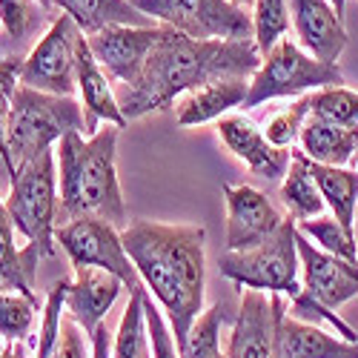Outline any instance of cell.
Returning a JSON list of instances; mask_svg holds the SVG:
<instances>
[{
	"label": "cell",
	"mask_w": 358,
	"mask_h": 358,
	"mask_svg": "<svg viewBox=\"0 0 358 358\" xmlns=\"http://www.w3.org/2000/svg\"><path fill=\"white\" fill-rule=\"evenodd\" d=\"M261 52L255 38L244 41H195L175 29H166L161 43L149 52L141 75L132 83H117L115 98L121 115L129 121L172 106L178 95L224 80V78H252L261 66Z\"/></svg>",
	"instance_id": "obj_1"
},
{
	"label": "cell",
	"mask_w": 358,
	"mask_h": 358,
	"mask_svg": "<svg viewBox=\"0 0 358 358\" xmlns=\"http://www.w3.org/2000/svg\"><path fill=\"white\" fill-rule=\"evenodd\" d=\"M121 241L146 292H152L161 301L169 318L172 338L181 347L189 327L203 313V289H206L203 227L129 221V227L121 229Z\"/></svg>",
	"instance_id": "obj_2"
},
{
	"label": "cell",
	"mask_w": 358,
	"mask_h": 358,
	"mask_svg": "<svg viewBox=\"0 0 358 358\" xmlns=\"http://www.w3.org/2000/svg\"><path fill=\"white\" fill-rule=\"evenodd\" d=\"M121 127L103 124L101 132L83 138L80 132H69L61 138L57 155V227L75 218H98L115 229H127L129 215L117 184L115 152Z\"/></svg>",
	"instance_id": "obj_3"
},
{
	"label": "cell",
	"mask_w": 358,
	"mask_h": 358,
	"mask_svg": "<svg viewBox=\"0 0 358 358\" xmlns=\"http://www.w3.org/2000/svg\"><path fill=\"white\" fill-rule=\"evenodd\" d=\"M57 203H61V189H57L55 149H46V152L17 164L12 175L6 210L15 221V229L29 244H38L41 255L46 258L57 252Z\"/></svg>",
	"instance_id": "obj_4"
},
{
	"label": "cell",
	"mask_w": 358,
	"mask_h": 358,
	"mask_svg": "<svg viewBox=\"0 0 358 358\" xmlns=\"http://www.w3.org/2000/svg\"><path fill=\"white\" fill-rule=\"evenodd\" d=\"M69 132L83 135V106L75 98L38 92L29 86L15 89L9 112V155L15 169L61 143Z\"/></svg>",
	"instance_id": "obj_5"
},
{
	"label": "cell",
	"mask_w": 358,
	"mask_h": 358,
	"mask_svg": "<svg viewBox=\"0 0 358 358\" xmlns=\"http://www.w3.org/2000/svg\"><path fill=\"white\" fill-rule=\"evenodd\" d=\"M298 221L292 215H284V224L273 238L247 252H227L218 266L221 275L244 289H266L278 295H298L304 289L301 284V261H298L295 247Z\"/></svg>",
	"instance_id": "obj_6"
},
{
	"label": "cell",
	"mask_w": 358,
	"mask_h": 358,
	"mask_svg": "<svg viewBox=\"0 0 358 358\" xmlns=\"http://www.w3.org/2000/svg\"><path fill=\"white\" fill-rule=\"evenodd\" d=\"M341 83L344 78H341L338 64H321L295 41L281 38L264 55L258 72L250 78V92H247L244 109H255L275 98L310 95V92H318V89L341 86Z\"/></svg>",
	"instance_id": "obj_7"
},
{
	"label": "cell",
	"mask_w": 358,
	"mask_h": 358,
	"mask_svg": "<svg viewBox=\"0 0 358 358\" xmlns=\"http://www.w3.org/2000/svg\"><path fill=\"white\" fill-rule=\"evenodd\" d=\"M146 17L195 41L252 38V15L232 0H129Z\"/></svg>",
	"instance_id": "obj_8"
},
{
	"label": "cell",
	"mask_w": 358,
	"mask_h": 358,
	"mask_svg": "<svg viewBox=\"0 0 358 358\" xmlns=\"http://www.w3.org/2000/svg\"><path fill=\"white\" fill-rule=\"evenodd\" d=\"M83 32L69 15L55 17L46 35L23 57L20 86L72 98L78 89V43Z\"/></svg>",
	"instance_id": "obj_9"
},
{
	"label": "cell",
	"mask_w": 358,
	"mask_h": 358,
	"mask_svg": "<svg viewBox=\"0 0 358 358\" xmlns=\"http://www.w3.org/2000/svg\"><path fill=\"white\" fill-rule=\"evenodd\" d=\"M55 241L69 255L72 270L75 266H98V270L112 273L121 278L127 289L141 287V275L129 252L124 250L121 229H115L98 218H75L55 229Z\"/></svg>",
	"instance_id": "obj_10"
},
{
	"label": "cell",
	"mask_w": 358,
	"mask_h": 358,
	"mask_svg": "<svg viewBox=\"0 0 358 358\" xmlns=\"http://www.w3.org/2000/svg\"><path fill=\"white\" fill-rule=\"evenodd\" d=\"M166 29L169 26L164 23L161 26H106L98 35H89L86 43L109 80L132 83L141 75L149 52L166 35Z\"/></svg>",
	"instance_id": "obj_11"
},
{
	"label": "cell",
	"mask_w": 358,
	"mask_h": 358,
	"mask_svg": "<svg viewBox=\"0 0 358 358\" xmlns=\"http://www.w3.org/2000/svg\"><path fill=\"white\" fill-rule=\"evenodd\" d=\"M227 201V252H247L273 238L284 215L261 189L247 184H221Z\"/></svg>",
	"instance_id": "obj_12"
},
{
	"label": "cell",
	"mask_w": 358,
	"mask_h": 358,
	"mask_svg": "<svg viewBox=\"0 0 358 358\" xmlns=\"http://www.w3.org/2000/svg\"><path fill=\"white\" fill-rule=\"evenodd\" d=\"M295 247L301 261V284L315 301L338 310L358 298V264L318 250L301 232H295Z\"/></svg>",
	"instance_id": "obj_13"
},
{
	"label": "cell",
	"mask_w": 358,
	"mask_h": 358,
	"mask_svg": "<svg viewBox=\"0 0 358 358\" xmlns=\"http://www.w3.org/2000/svg\"><path fill=\"white\" fill-rule=\"evenodd\" d=\"M298 46L321 64H336L347 49V29L330 0H287Z\"/></svg>",
	"instance_id": "obj_14"
},
{
	"label": "cell",
	"mask_w": 358,
	"mask_h": 358,
	"mask_svg": "<svg viewBox=\"0 0 358 358\" xmlns=\"http://www.w3.org/2000/svg\"><path fill=\"white\" fill-rule=\"evenodd\" d=\"M275 307V347L284 358H358V341L336 338L318 324H304L287 313L278 292H270Z\"/></svg>",
	"instance_id": "obj_15"
},
{
	"label": "cell",
	"mask_w": 358,
	"mask_h": 358,
	"mask_svg": "<svg viewBox=\"0 0 358 358\" xmlns=\"http://www.w3.org/2000/svg\"><path fill=\"white\" fill-rule=\"evenodd\" d=\"M121 289L124 281L115 278L112 273L98 270V266H75V278L69 281V292H66V313L86 333V338L95 336V330L109 315L112 304L117 301Z\"/></svg>",
	"instance_id": "obj_16"
},
{
	"label": "cell",
	"mask_w": 358,
	"mask_h": 358,
	"mask_svg": "<svg viewBox=\"0 0 358 358\" xmlns=\"http://www.w3.org/2000/svg\"><path fill=\"white\" fill-rule=\"evenodd\" d=\"M275 347V307L261 289H247L235 315L227 358H273Z\"/></svg>",
	"instance_id": "obj_17"
},
{
	"label": "cell",
	"mask_w": 358,
	"mask_h": 358,
	"mask_svg": "<svg viewBox=\"0 0 358 358\" xmlns=\"http://www.w3.org/2000/svg\"><path fill=\"white\" fill-rule=\"evenodd\" d=\"M78 92L83 106V138H92L95 132H101L103 124H115L121 129L127 127V117L121 115V106H117L112 80L98 66L92 52H89L86 35L78 43Z\"/></svg>",
	"instance_id": "obj_18"
},
{
	"label": "cell",
	"mask_w": 358,
	"mask_h": 358,
	"mask_svg": "<svg viewBox=\"0 0 358 358\" xmlns=\"http://www.w3.org/2000/svg\"><path fill=\"white\" fill-rule=\"evenodd\" d=\"M218 135L227 149L241 158L261 178H284L289 169V149H278L244 115H224L218 121Z\"/></svg>",
	"instance_id": "obj_19"
},
{
	"label": "cell",
	"mask_w": 358,
	"mask_h": 358,
	"mask_svg": "<svg viewBox=\"0 0 358 358\" xmlns=\"http://www.w3.org/2000/svg\"><path fill=\"white\" fill-rule=\"evenodd\" d=\"M247 92H250L247 78H224V80L206 83L178 103V127H198V124L221 121L229 109L244 106Z\"/></svg>",
	"instance_id": "obj_20"
},
{
	"label": "cell",
	"mask_w": 358,
	"mask_h": 358,
	"mask_svg": "<svg viewBox=\"0 0 358 358\" xmlns=\"http://www.w3.org/2000/svg\"><path fill=\"white\" fill-rule=\"evenodd\" d=\"M298 149L315 164L347 166L358 152V127H338L310 115L298 135Z\"/></svg>",
	"instance_id": "obj_21"
},
{
	"label": "cell",
	"mask_w": 358,
	"mask_h": 358,
	"mask_svg": "<svg viewBox=\"0 0 358 358\" xmlns=\"http://www.w3.org/2000/svg\"><path fill=\"white\" fill-rule=\"evenodd\" d=\"M55 9L69 15L86 38L98 35L106 26H158L129 0H55Z\"/></svg>",
	"instance_id": "obj_22"
},
{
	"label": "cell",
	"mask_w": 358,
	"mask_h": 358,
	"mask_svg": "<svg viewBox=\"0 0 358 358\" xmlns=\"http://www.w3.org/2000/svg\"><path fill=\"white\" fill-rule=\"evenodd\" d=\"M310 172L318 184L324 203L333 210V218L341 229L355 238V213H358V169L347 166H324L310 161Z\"/></svg>",
	"instance_id": "obj_23"
},
{
	"label": "cell",
	"mask_w": 358,
	"mask_h": 358,
	"mask_svg": "<svg viewBox=\"0 0 358 358\" xmlns=\"http://www.w3.org/2000/svg\"><path fill=\"white\" fill-rule=\"evenodd\" d=\"M281 201L287 206V213L301 224L310 218H321L324 213V198L318 192V184L310 172V158L298 146L289 149V169L281 181Z\"/></svg>",
	"instance_id": "obj_24"
},
{
	"label": "cell",
	"mask_w": 358,
	"mask_h": 358,
	"mask_svg": "<svg viewBox=\"0 0 358 358\" xmlns=\"http://www.w3.org/2000/svg\"><path fill=\"white\" fill-rule=\"evenodd\" d=\"M38 258H41L38 244H26L23 250L15 247V221L6 210V201L0 198V273L12 275V281L17 284V292L41 304V298L35 292Z\"/></svg>",
	"instance_id": "obj_25"
},
{
	"label": "cell",
	"mask_w": 358,
	"mask_h": 358,
	"mask_svg": "<svg viewBox=\"0 0 358 358\" xmlns=\"http://www.w3.org/2000/svg\"><path fill=\"white\" fill-rule=\"evenodd\" d=\"M146 287L129 289V304L112 336V358H149V333H146V313H143Z\"/></svg>",
	"instance_id": "obj_26"
},
{
	"label": "cell",
	"mask_w": 358,
	"mask_h": 358,
	"mask_svg": "<svg viewBox=\"0 0 358 358\" xmlns=\"http://www.w3.org/2000/svg\"><path fill=\"white\" fill-rule=\"evenodd\" d=\"M229 321V307L227 304H213L210 310H203L195 324L189 327V333L184 344L178 347L181 358H227L221 350V327Z\"/></svg>",
	"instance_id": "obj_27"
},
{
	"label": "cell",
	"mask_w": 358,
	"mask_h": 358,
	"mask_svg": "<svg viewBox=\"0 0 358 358\" xmlns=\"http://www.w3.org/2000/svg\"><path fill=\"white\" fill-rule=\"evenodd\" d=\"M289 29L287 0H255L252 3V38L261 57L270 52Z\"/></svg>",
	"instance_id": "obj_28"
},
{
	"label": "cell",
	"mask_w": 358,
	"mask_h": 358,
	"mask_svg": "<svg viewBox=\"0 0 358 358\" xmlns=\"http://www.w3.org/2000/svg\"><path fill=\"white\" fill-rule=\"evenodd\" d=\"M298 232L307 235L310 241L324 250V252H330V255H338L344 261H352L358 264V241L355 238H350L341 224L330 215H321V218H310V221H301L298 224Z\"/></svg>",
	"instance_id": "obj_29"
},
{
	"label": "cell",
	"mask_w": 358,
	"mask_h": 358,
	"mask_svg": "<svg viewBox=\"0 0 358 358\" xmlns=\"http://www.w3.org/2000/svg\"><path fill=\"white\" fill-rule=\"evenodd\" d=\"M38 310L41 304L23 292H0V338H6L9 344L23 341L32 330Z\"/></svg>",
	"instance_id": "obj_30"
},
{
	"label": "cell",
	"mask_w": 358,
	"mask_h": 358,
	"mask_svg": "<svg viewBox=\"0 0 358 358\" xmlns=\"http://www.w3.org/2000/svg\"><path fill=\"white\" fill-rule=\"evenodd\" d=\"M338 127H358V92L347 86H327L313 92V112Z\"/></svg>",
	"instance_id": "obj_31"
},
{
	"label": "cell",
	"mask_w": 358,
	"mask_h": 358,
	"mask_svg": "<svg viewBox=\"0 0 358 358\" xmlns=\"http://www.w3.org/2000/svg\"><path fill=\"white\" fill-rule=\"evenodd\" d=\"M49 20V12L38 0H0V23L17 43L29 41Z\"/></svg>",
	"instance_id": "obj_32"
},
{
	"label": "cell",
	"mask_w": 358,
	"mask_h": 358,
	"mask_svg": "<svg viewBox=\"0 0 358 358\" xmlns=\"http://www.w3.org/2000/svg\"><path fill=\"white\" fill-rule=\"evenodd\" d=\"M66 292H69V278L55 281L46 304H43V318H41V333H38V355L35 358H49L52 350L57 347L64 327V310H66Z\"/></svg>",
	"instance_id": "obj_33"
},
{
	"label": "cell",
	"mask_w": 358,
	"mask_h": 358,
	"mask_svg": "<svg viewBox=\"0 0 358 358\" xmlns=\"http://www.w3.org/2000/svg\"><path fill=\"white\" fill-rule=\"evenodd\" d=\"M313 112V92L310 95H301L292 106H287L284 112H278L270 124H266V141H270L273 146L278 149H292L298 135H301L307 117Z\"/></svg>",
	"instance_id": "obj_34"
},
{
	"label": "cell",
	"mask_w": 358,
	"mask_h": 358,
	"mask_svg": "<svg viewBox=\"0 0 358 358\" xmlns=\"http://www.w3.org/2000/svg\"><path fill=\"white\" fill-rule=\"evenodd\" d=\"M289 315L298 318V321H304V324H330L344 341H358V333L352 330V327L336 310H330V307H324L321 301H315L307 289H301L298 295L289 298Z\"/></svg>",
	"instance_id": "obj_35"
},
{
	"label": "cell",
	"mask_w": 358,
	"mask_h": 358,
	"mask_svg": "<svg viewBox=\"0 0 358 358\" xmlns=\"http://www.w3.org/2000/svg\"><path fill=\"white\" fill-rule=\"evenodd\" d=\"M143 313H146V333H149V358H181L178 344L172 338V330L166 327L161 310L152 304V298H143Z\"/></svg>",
	"instance_id": "obj_36"
},
{
	"label": "cell",
	"mask_w": 358,
	"mask_h": 358,
	"mask_svg": "<svg viewBox=\"0 0 358 358\" xmlns=\"http://www.w3.org/2000/svg\"><path fill=\"white\" fill-rule=\"evenodd\" d=\"M92 350L86 347V333L75 324V318H64L61 327V338H57V347L52 350L49 358H89Z\"/></svg>",
	"instance_id": "obj_37"
},
{
	"label": "cell",
	"mask_w": 358,
	"mask_h": 358,
	"mask_svg": "<svg viewBox=\"0 0 358 358\" xmlns=\"http://www.w3.org/2000/svg\"><path fill=\"white\" fill-rule=\"evenodd\" d=\"M20 57H3L0 61V95H15V89L20 86Z\"/></svg>",
	"instance_id": "obj_38"
},
{
	"label": "cell",
	"mask_w": 358,
	"mask_h": 358,
	"mask_svg": "<svg viewBox=\"0 0 358 358\" xmlns=\"http://www.w3.org/2000/svg\"><path fill=\"white\" fill-rule=\"evenodd\" d=\"M89 341H92V347H89V350H92V355H89V358H112V333H109L106 324H101Z\"/></svg>",
	"instance_id": "obj_39"
},
{
	"label": "cell",
	"mask_w": 358,
	"mask_h": 358,
	"mask_svg": "<svg viewBox=\"0 0 358 358\" xmlns=\"http://www.w3.org/2000/svg\"><path fill=\"white\" fill-rule=\"evenodd\" d=\"M0 358H29V355H26V350L20 347V341H15V344H6V347H3V355H0Z\"/></svg>",
	"instance_id": "obj_40"
},
{
	"label": "cell",
	"mask_w": 358,
	"mask_h": 358,
	"mask_svg": "<svg viewBox=\"0 0 358 358\" xmlns=\"http://www.w3.org/2000/svg\"><path fill=\"white\" fill-rule=\"evenodd\" d=\"M0 292H17V284L12 281V275L0 273Z\"/></svg>",
	"instance_id": "obj_41"
},
{
	"label": "cell",
	"mask_w": 358,
	"mask_h": 358,
	"mask_svg": "<svg viewBox=\"0 0 358 358\" xmlns=\"http://www.w3.org/2000/svg\"><path fill=\"white\" fill-rule=\"evenodd\" d=\"M330 3H333V9H336V15L341 17V15H344V3H347V0H330Z\"/></svg>",
	"instance_id": "obj_42"
},
{
	"label": "cell",
	"mask_w": 358,
	"mask_h": 358,
	"mask_svg": "<svg viewBox=\"0 0 358 358\" xmlns=\"http://www.w3.org/2000/svg\"><path fill=\"white\" fill-rule=\"evenodd\" d=\"M232 3H235V6H241V9H247V6L255 3V0H232Z\"/></svg>",
	"instance_id": "obj_43"
},
{
	"label": "cell",
	"mask_w": 358,
	"mask_h": 358,
	"mask_svg": "<svg viewBox=\"0 0 358 358\" xmlns=\"http://www.w3.org/2000/svg\"><path fill=\"white\" fill-rule=\"evenodd\" d=\"M38 3H41L46 12H52V9H55V0H38Z\"/></svg>",
	"instance_id": "obj_44"
},
{
	"label": "cell",
	"mask_w": 358,
	"mask_h": 358,
	"mask_svg": "<svg viewBox=\"0 0 358 358\" xmlns=\"http://www.w3.org/2000/svg\"><path fill=\"white\" fill-rule=\"evenodd\" d=\"M273 358H284V355H281V350H278V347H273Z\"/></svg>",
	"instance_id": "obj_45"
},
{
	"label": "cell",
	"mask_w": 358,
	"mask_h": 358,
	"mask_svg": "<svg viewBox=\"0 0 358 358\" xmlns=\"http://www.w3.org/2000/svg\"><path fill=\"white\" fill-rule=\"evenodd\" d=\"M0 355H3V344H0Z\"/></svg>",
	"instance_id": "obj_46"
},
{
	"label": "cell",
	"mask_w": 358,
	"mask_h": 358,
	"mask_svg": "<svg viewBox=\"0 0 358 358\" xmlns=\"http://www.w3.org/2000/svg\"><path fill=\"white\" fill-rule=\"evenodd\" d=\"M352 161H355V164H358V152H355V158H352Z\"/></svg>",
	"instance_id": "obj_47"
},
{
	"label": "cell",
	"mask_w": 358,
	"mask_h": 358,
	"mask_svg": "<svg viewBox=\"0 0 358 358\" xmlns=\"http://www.w3.org/2000/svg\"><path fill=\"white\" fill-rule=\"evenodd\" d=\"M0 61H3V57H0Z\"/></svg>",
	"instance_id": "obj_48"
}]
</instances>
